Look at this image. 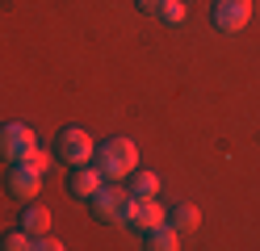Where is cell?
<instances>
[{
	"instance_id": "12",
	"label": "cell",
	"mask_w": 260,
	"mask_h": 251,
	"mask_svg": "<svg viewBox=\"0 0 260 251\" xmlns=\"http://www.w3.org/2000/svg\"><path fill=\"white\" fill-rule=\"evenodd\" d=\"M159 180L155 172H135L130 176V197H159Z\"/></svg>"
},
{
	"instance_id": "8",
	"label": "cell",
	"mask_w": 260,
	"mask_h": 251,
	"mask_svg": "<svg viewBox=\"0 0 260 251\" xmlns=\"http://www.w3.org/2000/svg\"><path fill=\"white\" fill-rule=\"evenodd\" d=\"M105 184V176H101V167H76V176H72V197H80V201H92V193Z\"/></svg>"
},
{
	"instance_id": "17",
	"label": "cell",
	"mask_w": 260,
	"mask_h": 251,
	"mask_svg": "<svg viewBox=\"0 0 260 251\" xmlns=\"http://www.w3.org/2000/svg\"><path fill=\"white\" fill-rule=\"evenodd\" d=\"M135 5H139L143 13H151V17H155L159 9H164V0H135Z\"/></svg>"
},
{
	"instance_id": "11",
	"label": "cell",
	"mask_w": 260,
	"mask_h": 251,
	"mask_svg": "<svg viewBox=\"0 0 260 251\" xmlns=\"http://www.w3.org/2000/svg\"><path fill=\"white\" fill-rule=\"evenodd\" d=\"M21 226H25L29 234H46V230H51V209H42V205L29 201V209L21 213Z\"/></svg>"
},
{
	"instance_id": "7",
	"label": "cell",
	"mask_w": 260,
	"mask_h": 251,
	"mask_svg": "<svg viewBox=\"0 0 260 251\" xmlns=\"http://www.w3.org/2000/svg\"><path fill=\"white\" fill-rule=\"evenodd\" d=\"M5 184H9V193L17 197V201H25V205H29V201L38 197V189H42V172H38L34 163L21 159V163H13V172H9Z\"/></svg>"
},
{
	"instance_id": "3",
	"label": "cell",
	"mask_w": 260,
	"mask_h": 251,
	"mask_svg": "<svg viewBox=\"0 0 260 251\" xmlns=\"http://www.w3.org/2000/svg\"><path fill=\"white\" fill-rule=\"evenodd\" d=\"M126 209H130V193L122 189V180H109L92 193V213L101 222H126Z\"/></svg>"
},
{
	"instance_id": "13",
	"label": "cell",
	"mask_w": 260,
	"mask_h": 251,
	"mask_svg": "<svg viewBox=\"0 0 260 251\" xmlns=\"http://www.w3.org/2000/svg\"><path fill=\"white\" fill-rule=\"evenodd\" d=\"M0 247H9V251H29V247H34V234H29L25 226H17V230L0 234Z\"/></svg>"
},
{
	"instance_id": "5",
	"label": "cell",
	"mask_w": 260,
	"mask_h": 251,
	"mask_svg": "<svg viewBox=\"0 0 260 251\" xmlns=\"http://www.w3.org/2000/svg\"><path fill=\"white\" fill-rule=\"evenodd\" d=\"M210 17H214L218 33H239L243 25L252 21V0H214Z\"/></svg>"
},
{
	"instance_id": "6",
	"label": "cell",
	"mask_w": 260,
	"mask_h": 251,
	"mask_svg": "<svg viewBox=\"0 0 260 251\" xmlns=\"http://www.w3.org/2000/svg\"><path fill=\"white\" fill-rule=\"evenodd\" d=\"M164 205H159L155 197H130V209H126V222L135 226V230H155V226H164Z\"/></svg>"
},
{
	"instance_id": "9",
	"label": "cell",
	"mask_w": 260,
	"mask_h": 251,
	"mask_svg": "<svg viewBox=\"0 0 260 251\" xmlns=\"http://www.w3.org/2000/svg\"><path fill=\"white\" fill-rule=\"evenodd\" d=\"M147 251H176L181 247V230H176L172 222H164V226H155V230H147V243H143Z\"/></svg>"
},
{
	"instance_id": "10",
	"label": "cell",
	"mask_w": 260,
	"mask_h": 251,
	"mask_svg": "<svg viewBox=\"0 0 260 251\" xmlns=\"http://www.w3.org/2000/svg\"><path fill=\"white\" fill-rule=\"evenodd\" d=\"M168 222L181 230V234H185V230H198V226H202V209H198V205H189V201H181V205H172Z\"/></svg>"
},
{
	"instance_id": "1",
	"label": "cell",
	"mask_w": 260,
	"mask_h": 251,
	"mask_svg": "<svg viewBox=\"0 0 260 251\" xmlns=\"http://www.w3.org/2000/svg\"><path fill=\"white\" fill-rule=\"evenodd\" d=\"M96 167L105 180H130L139 172V147L130 138H109L96 147Z\"/></svg>"
},
{
	"instance_id": "4",
	"label": "cell",
	"mask_w": 260,
	"mask_h": 251,
	"mask_svg": "<svg viewBox=\"0 0 260 251\" xmlns=\"http://www.w3.org/2000/svg\"><path fill=\"white\" fill-rule=\"evenodd\" d=\"M38 147V134L29 130L25 122H9V126H0V159H9V163H21L29 159V151Z\"/></svg>"
},
{
	"instance_id": "16",
	"label": "cell",
	"mask_w": 260,
	"mask_h": 251,
	"mask_svg": "<svg viewBox=\"0 0 260 251\" xmlns=\"http://www.w3.org/2000/svg\"><path fill=\"white\" fill-rule=\"evenodd\" d=\"M34 247H38V251H63V243L51 239V234H34Z\"/></svg>"
},
{
	"instance_id": "14",
	"label": "cell",
	"mask_w": 260,
	"mask_h": 251,
	"mask_svg": "<svg viewBox=\"0 0 260 251\" xmlns=\"http://www.w3.org/2000/svg\"><path fill=\"white\" fill-rule=\"evenodd\" d=\"M155 17H164L168 25H181L185 17H189V5H185V0H164V9H159Z\"/></svg>"
},
{
	"instance_id": "2",
	"label": "cell",
	"mask_w": 260,
	"mask_h": 251,
	"mask_svg": "<svg viewBox=\"0 0 260 251\" xmlns=\"http://www.w3.org/2000/svg\"><path fill=\"white\" fill-rule=\"evenodd\" d=\"M55 151H59V159H63V163L84 167V163L96 155V142H92V134H88L84 126H63V130H59Z\"/></svg>"
},
{
	"instance_id": "15",
	"label": "cell",
	"mask_w": 260,
	"mask_h": 251,
	"mask_svg": "<svg viewBox=\"0 0 260 251\" xmlns=\"http://www.w3.org/2000/svg\"><path fill=\"white\" fill-rule=\"evenodd\" d=\"M25 163H34L38 172H46V167H51V155H46L42 147H34V151H29V159H25Z\"/></svg>"
}]
</instances>
